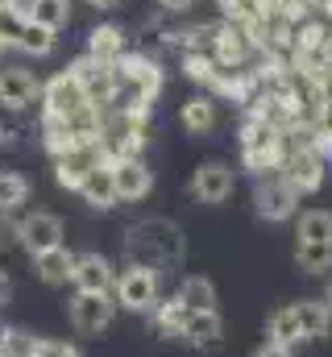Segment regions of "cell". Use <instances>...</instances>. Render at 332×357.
<instances>
[{
	"mask_svg": "<svg viewBox=\"0 0 332 357\" xmlns=\"http://www.w3.org/2000/svg\"><path fill=\"white\" fill-rule=\"evenodd\" d=\"M125 250H129V262L163 270V266H179L183 262L187 241H183V229L179 225H170L163 216H150V220H137L125 233Z\"/></svg>",
	"mask_w": 332,
	"mask_h": 357,
	"instance_id": "1",
	"label": "cell"
},
{
	"mask_svg": "<svg viewBox=\"0 0 332 357\" xmlns=\"http://www.w3.org/2000/svg\"><path fill=\"white\" fill-rule=\"evenodd\" d=\"M112 295H116V307H129V312H150V307L158 303V274H154L150 266L129 262V266L116 274Z\"/></svg>",
	"mask_w": 332,
	"mask_h": 357,
	"instance_id": "2",
	"label": "cell"
},
{
	"mask_svg": "<svg viewBox=\"0 0 332 357\" xmlns=\"http://www.w3.org/2000/svg\"><path fill=\"white\" fill-rule=\"evenodd\" d=\"M42 100H46V112L54 121H75L91 108V96H87V88L80 84L75 71H63L50 84H42Z\"/></svg>",
	"mask_w": 332,
	"mask_h": 357,
	"instance_id": "3",
	"label": "cell"
},
{
	"mask_svg": "<svg viewBox=\"0 0 332 357\" xmlns=\"http://www.w3.org/2000/svg\"><path fill=\"white\" fill-rule=\"evenodd\" d=\"M116 316V299L112 295H100V291H75L71 299V324L83 337H100Z\"/></svg>",
	"mask_w": 332,
	"mask_h": 357,
	"instance_id": "4",
	"label": "cell"
},
{
	"mask_svg": "<svg viewBox=\"0 0 332 357\" xmlns=\"http://www.w3.org/2000/svg\"><path fill=\"white\" fill-rule=\"evenodd\" d=\"M17 237H21V245L38 258V254L59 250L67 233H63V220H59L54 212H33V216H25V220L17 225Z\"/></svg>",
	"mask_w": 332,
	"mask_h": 357,
	"instance_id": "5",
	"label": "cell"
},
{
	"mask_svg": "<svg viewBox=\"0 0 332 357\" xmlns=\"http://www.w3.org/2000/svg\"><path fill=\"white\" fill-rule=\"evenodd\" d=\"M233 187H237L233 167L229 162H216V158L212 162H199L195 175H191V191H195L199 204H225L233 195Z\"/></svg>",
	"mask_w": 332,
	"mask_h": 357,
	"instance_id": "6",
	"label": "cell"
},
{
	"mask_svg": "<svg viewBox=\"0 0 332 357\" xmlns=\"http://www.w3.org/2000/svg\"><path fill=\"white\" fill-rule=\"evenodd\" d=\"M295 204H299V191H295L287 178H270V183H262V187L253 191V208H257V216L270 220V225L291 220V216H295Z\"/></svg>",
	"mask_w": 332,
	"mask_h": 357,
	"instance_id": "7",
	"label": "cell"
},
{
	"mask_svg": "<svg viewBox=\"0 0 332 357\" xmlns=\"http://www.w3.org/2000/svg\"><path fill=\"white\" fill-rule=\"evenodd\" d=\"M38 96H42V79H38L33 71H25V67L0 71V108L21 112V108H29Z\"/></svg>",
	"mask_w": 332,
	"mask_h": 357,
	"instance_id": "8",
	"label": "cell"
},
{
	"mask_svg": "<svg viewBox=\"0 0 332 357\" xmlns=\"http://www.w3.org/2000/svg\"><path fill=\"white\" fill-rule=\"evenodd\" d=\"M71 282H75V291H100V295H108L112 282H116V274H112V262H108L104 254L87 250V254H75Z\"/></svg>",
	"mask_w": 332,
	"mask_h": 357,
	"instance_id": "9",
	"label": "cell"
},
{
	"mask_svg": "<svg viewBox=\"0 0 332 357\" xmlns=\"http://www.w3.org/2000/svg\"><path fill=\"white\" fill-rule=\"evenodd\" d=\"M112 183L121 199H146L154 187V171L142 158H112Z\"/></svg>",
	"mask_w": 332,
	"mask_h": 357,
	"instance_id": "10",
	"label": "cell"
},
{
	"mask_svg": "<svg viewBox=\"0 0 332 357\" xmlns=\"http://www.w3.org/2000/svg\"><path fill=\"white\" fill-rule=\"evenodd\" d=\"M287 183H291L299 195L320 191V183H324V158H320L316 150H299V154L287 162Z\"/></svg>",
	"mask_w": 332,
	"mask_h": 357,
	"instance_id": "11",
	"label": "cell"
},
{
	"mask_svg": "<svg viewBox=\"0 0 332 357\" xmlns=\"http://www.w3.org/2000/svg\"><path fill=\"white\" fill-rule=\"evenodd\" d=\"M80 195L96 208V212H108V208H116L121 204V195H116V183H112V162H100L91 175L83 178Z\"/></svg>",
	"mask_w": 332,
	"mask_h": 357,
	"instance_id": "12",
	"label": "cell"
},
{
	"mask_svg": "<svg viewBox=\"0 0 332 357\" xmlns=\"http://www.w3.org/2000/svg\"><path fill=\"white\" fill-rule=\"evenodd\" d=\"M96 167H100V154H96L91 146H80V150H71V154H63V158H59V171H54V178H59V187L80 191L83 178L91 175Z\"/></svg>",
	"mask_w": 332,
	"mask_h": 357,
	"instance_id": "13",
	"label": "cell"
},
{
	"mask_svg": "<svg viewBox=\"0 0 332 357\" xmlns=\"http://www.w3.org/2000/svg\"><path fill=\"white\" fill-rule=\"evenodd\" d=\"M174 303L183 312H216V282L204 278V274H191V278H183Z\"/></svg>",
	"mask_w": 332,
	"mask_h": 357,
	"instance_id": "14",
	"label": "cell"
},
{
	"mask_svg": "<svg viewBox=\"0 0 332 357\" xmlns=\"http://www.w3.org/2000/svg\"><path fill=\"white\" fill-rule=\"evenodd\" d=\"M295 320H299L303 341H320V337H329V328H332V312L324 299H299L295 303Z\"/></svg>",
	"mask_w": 332,
	"mask_h": 357,
	"instance_id": "15",
	"label": "cell"
},
{
	"mask_svg": "<svg viewBox=\"0 0 332 357\" xmlns=\"http://www.w3.org/2000/svg\"><path fill=\"white\" fill-rule=\"evenodd\" d=\"M179 333L187 341H195V345H216L225 337V320H220V312H187Z\"/></svg>",
	"mask_w": 332,
	"mask_h": 357,
	"instance_id": "16",
	"label": "cell"
},
{
	"mask_svg": "<svg viewBox=\"0 0 332 357\" xmlns=\"http://www.w3.org/2000/svg\"><path fill=\"white\" fill-rule=\"evenodd\" d=\"M21 13H25V21H38V25H46V29L59 33V29L71 21V0H33V4H25Z\"/></svg>",
	"mask_w": 332,
	"mask_h": 357,
	"instance_id": "17",
	"label": "cell"
},
{
	"mask_svg": "<svg viewBox=\"0 0 332 357\" xmlns=\"http://www.w3.org/2000/svg\"><path fill=\"white\" fill-rule=\"evenodd\" d=\"M179 121H183V129H187V133H208V129L216 125V104H212L208 96H191V100L183 104Z\"/></svg>",
	"mask_w": 332,
	"mask_h": 357,
	"instance_id": "18",
	"label": "cell"
},
{
	"mask_svg": "<svg viewBox=\"0 0 332 357\" xmlns=\"http://www.w3.org/2000/svg\"><path fill=\"white\" fill-rule=\"evenodd\" d=\"M299 241L332 245V212L329 208H308V212L299 216Z\"/></svg>",
	"mask_w": 332,
	"mask_h": 357,
	"instance_id": "19",
	"label": "cell"
},
{
	"mask_svg": "<svg viewBox=\"0 0 332 357\" xmlns=\"http://www.w3.org/2000/svg\"><path fill=\"white\" fill-rule=\"evenodd\" d=\"M33 262H38V274H42V282L59 287V282H67V278H71V270H75V254H67V250L59 245V250H50V254H38Z\"/></svg>",
	"mask_w": 332,
	"mask_h": 357,
	"instance_id": "20",
	"label": "cell"
},
{
	"mask_svg": "<svg viewBox=\"0 0 332 357\" xmlns=\"http://www.w3.org/2000/svg\"><path fill=\"white\" fill-rule=\"evenodd\" d=\"M87 54L96 59V63H121V29L116 25H100V29H91V42H87Z\"/></svg>",
	"mask_w": 332,
	"mask_h": 357,
	"instance_id": "21",
	"label": "cell"
},
{
	"mask_svg": "<svg viewBox=\"0 0 332 357\" xmlns=\"http://www.w3.org/2000/svg\"><path fill=\"white\" fill-rule=\"evenodd\" d=\"M266 337H270L274 345H287V349H295V345L303 341V333H299V320H295V307H282V312H274V316H270V324H266Z\"/></svg>",
	"mask_w": 332,
	"mask_h": 357,
	"instance_id": "22",
	"label": "cell"
},
{
	"mask_svg": "<svg viewBox=\"0 0 332 357\" xmlns=\"http://www.w3.org/2000/svg\"><path fill=\"white\" fill-rule=\"evenodd\" d=\"M17 50H25V54H33V59H46V54L54 50V29H46V25H38V21H25V29H21V38H17Z\"/></svg>",
	"mask_w": 332,
	"mask_h": 357,
	"instance_id": "23",
	"label": "cell"
},
{
	"mask_svg": "<svg viewBox=\"0 0 332 357\" xmlns=\"http://www.w3.org/2000/svg\"><path fill=\"white\" fill-rule=\"evenodd\" d=\"M295 266L303 270V274H329L332 270V245L299 241V245H295Z\"/></svg>",
	"mask_w": 332,
	"mask_h": 357,
	"instance_id": "24",
	"label": "cell"
},
{
	"mask_svg": "<svg viewBox=\"0 0 332 357\" xmlns=\"http://www.w3.org/2000/svg\"><path fill=\"white\" fill-rule=\"evenodd\" d=\"M246 158L253 167H274L278 162V137L274 133H262V137H246Z\"/></svg>",
	"mask_w": 332,
	"mask_h": 357,
	"instance_id": "25",
	"label": "cell"
},
{
	"mask_svg": "<svg viewBox=\"0 0 332 357\" xmlns=\"http://www.w3.org/2000/svg\"><path fill=\"white\" fill-rule=\"evenodd\" d=\"M29 199V183L13 171H0V212H13Z\"/></svg>",
	"mask_w": 332,
	"mask_h": 357,
	"instance_id": "26",
	"label": "cell"
},
{
	"mask_svg": "<svg viewBox=\"0 0 332 357\" xmlns=\"http://www.w3.org/2000/svg\"><path fill=\"white\" fill-rule=\"evenodd\" d=\"M21 29H25V13L17 4H0V46H17Z\"/></svg>",
	"mask_w": 332,
	"mask_h": 357,
	"instance_id": "27",
	"label": "cell"
},
{
	"mask_svg": "<svg viewBox=\"0 0 332 357\" xmlns=\"http://www.w3.org/2000/svg\"><path fill=\"white\" fill-rule=\"evenodd\" d=\"M33 357H80L71 345H63V341H38L33 345Z\"/></svg>",
	"mask_w": 332,
	"mask_h": 357,
	"instance_id": "28",
	"label": "cell"
},
{
	"mask_svg": "<svg viewBox=\"0 0 332 357\" xmlns=\"http://www.w3.org/2000/svg\"><path fill=\"white\" fill-rule=\"evenodd\" d=\"M253 357H295V354H291L287 345H274V341H266V345H262Z\"/></svg>",
	"mask_w": 332,
	"mask_h": 357,
	"instance_id": "29",
	"label": "cell"
},
{
	"mask_svg": "<svg viewBox=\"0 0 332 357\" xmlns=\"http://www.w3.org/2000/svg\"><path fill=\"white\" fill-rule=\"evenodd\" d=\"M158 4H163L166 13H187V8H191L195 0H158Z\"/></svg>",
	"mask_w": 332,
	"mask_h": 357,
	"instance_id": "30",
	"label": "cell"
},
{
	"mask_svg": "<svg viewBox=\"0 0 332 357\" xmlns=\"http://www.w3.org/2000/svg\"><path fill=\"white\" fill-rule=\"evenodd\" d=\"M8 299H13V282H8V274L0 270V307H4Z\"/></svg>",
	"mask_w": 332,
	"mask_h": 357,
	"instance_id": "31",
	"label": "cell"
},
{
	"mask_svg": "<svg viewBox=\"0 0 332 357\" xmlns=\"http://www.w3.org/2000/svg\"><path fill=\"white\" fill-rule=\"evenodd\" d=\"M87 4H96V8H116L121 0H87Z\"/></svg>",
	"mask_w": 332,
	"mask_h": 357,
	"instance_id": "32",
	"label": "cell"
},
{
	"mask_svg": "<svg viewBox=\"0 0 332 357\" xmlns=\"http://www.w3.org/2000/svg\"><path fill=\"white\" fill-rule=\"evenodd\" d=\"M324 303H329V312H332V282H329V291H324Z\"/></svg>",
	"mask_w": 332,
	"mask_h": 357,
	"instance_id": "33",
	"label": "cell"
},
{
	"mask_svg": "<svg viewBox=\"0 0 332 357\" xmlns=\"http://www.w3.org/2000/svg\"><path fill=\"white\" fill-rule=\"evenodd\" d=\"M0 4H17V0H0Z\"/></svg>",
	"mask_w": 332,
	"mask_h": 357,
	"instance_id": "34",
	"label": "cell"
}]
</instances>
